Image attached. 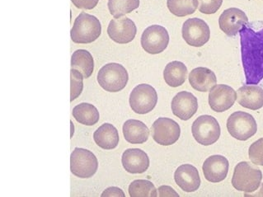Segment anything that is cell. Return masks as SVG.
Returning a JSON list of instances; mask_svg holds the SVG:
<instances>
[{
    "label": "cell",
    "mask_w": 263,
    "mask_h": 197,
    "mask_svg": "<svg viewBox=\"0 0 263 197\" xmlns=\"http://www.w3.org/2000/svg\"><path fill=\"white\" fill-rule=\"evenodd\" d=\"M239 35L246 84L257 85L263 80V29L255 31L245 25Z\"/></svg>",
    "instance_id": "cell-1"
},
{
    "label": "cell",
    "mask_w": 263,
    "mask_h": 197,
    "mask_svg": "<svg viewBox=\"0 0 263 197\" xmlns=\"http://www.w3.org/2000/svg\"><path fill=\"white\" fill-rule=\"evenodd\" d=\"M102 33V25L98 17L82 12L70 31L72 41L78 44H89L95 42Z\"/></svg>",
    "instance_id": "cell-2"
},
{
    "label": "cell",
    "mask_w": 263,
    "mask_h": 197,
    "mask_svg": "<svg viewBox=\"0 0 263 197\" xmlns=\"http://www.w3.org/2000/svg\"><path fill=\"white\" fill-rule=\"evenodd\" d=\"M262 172L249 162H241L234 168L232 185L234 188L245 193L257 191L261 186Z\"/></svg>",
    "instance_id": "cell-3"
},
{
    "label": "cell",
    "mask_w": 263,
    "mask_h": 197,
    "mask_svg": "<svg viewBox=\"0 0 263 197\" xmlns=\"http://www.w3.org/2000/svg\"><path fill=\"white\" fill-rule=\"evenodd\" d=\"M128 80L127 70L120 64H107L98 71V84L107 92H120L126 86Z\"/></svg>",
    "instance_id": "cell-4"
},
{
    "label": "cell",
    "mask_w": 263,
    "mask_h": 197,
    "mask_svg": "<svg viewBox=\"0 0 263 197\" xmlns=\"http://www.w3.org/2000/svg\"><path fill=\"white\" fill-rule=\"evenodd\" d=\"M192 132L196 142L209 146L219 140L221 130L217 120L211 115H203L193 122Z\"/></svg>",
    "instance_id": "cell-5"
},
{
    "label": "cell",
    "mask_w": 263,
    "mask_h": 197,
    "mask_svg": "<svg viewBox=\"0 0 263 197\" xmlns=\"http://www.w3.org/2000/svg\"><path fill=\"white\" fill-rule=\"evenodd\" d=\"M228 131L238 141H248L257 131V125L253 115L245 111H236L227 121Z\"/></svg>",
    "instance_id": "cell-6"
},
{
    "label": "cell",
    "mask_w": 263,
    "mask_h": 197,
    "mask_svg": "<svg viewBox=\"0 0 263 197\" xmlns=\"http://www.w3.org/2000/svg\"><path fill=\"white\" fill-rule=\"evenodd\" d=\"M98 168L96 156L88 149L76 148L70 156V170L80 179L92 178Z\"/></svg>",
    "instance_id": "cell-7"
},
{
    "label": "cell",
    "mask_w": 263,
    "mask_h": 197,
    "mask_svg": "<svg viewBox=\"0 0 263 197\" xmlns=\"http://www.w3.org/2000/svg\"><path fill=\"white\" fill-rule=\"evenodd\" d=\"M129 106L137 114L144 115L155 109L158 103V94L149 84H139L129 95Z\"/></svg>",
    "instance_id": "cell-8"
},
{
    "label": "cell",
    "mask_w": 263,
    "mask_h": 197,
    "mask_svg": "<svg viewBox=\"0 0 263 197\" xmlns=\"http://www.w3.org/2000/svg\"><path fill=\"white\" fill-rule=\"evenodd\" d=\"M151 134L155 142L163 146L174 145L181 134V128L178 122L167 117L157 119L151 127Z\"/></svg>",
    "instance_id": "cell-9"
},
{
    "label": "cell",
    "mask_w": 263,
    "mask_h": 197,
    "mask_svg": "<svg viewBox=\"0 0 263 197\" xmlns=\"http://www.w3.org/2000/svg\"><path fill=\"white\" fill-rule=\"evenodd\" d=\"M182 37L189 46L201 47L209 42L211 30L204 20L197 17L189 18L183 23Z\"/></svg>",
    "instance_id": "cell-10"
},
{
    "label": "cell",
    "mask_w": 263,
    "mask_h": 197,
    "mask_svg": "<svg viewBox=\"0 0 263 197\" xmlns=\"http://www.w3.org/2000/svg\"><path fill=\"white\" fill-rule=\"evenodd\" d=\"M170 43V35L164 27L152 25L144 30L141 36V46L151 55L163 52Z\"/></svg>",
    "instance_id": "cell-11"
},
{
    "label": "cell",
    "mask_w": 263,
    "mask_h": 197,
    "mask_svg": "<svg viewBox=\"0 0 263 197\" xmlns=\"http://www.w3.org/2000/svg\"><path fill=\"white\" fill-rule=\"evenodd\" d=\"M137 28L132 19L126 17L114 18L109 23L107 34L113 42L127 44L136 37Z\"/></svg>",
    "instance_id": "cell-12"
},
{
    "label": "cell",
    "mask_w": 263,
    "mask_h": 197,
    "mask_svg": "<svg viewBox=\"0 0 263 197\" xmlns=\"http://www.w3.org/2000/svg\"><path fill=\"white\" fill-rule=\"evenodd\" d=\"M237 100V92L226 84H216L209 93V105L215 112L230 109Z\"/></svg>",
    "instance_id": "cell-13"
},
{
    "label": "cell",
    "mask_w": 263,
    "mask_h": 197,
    "mask_svg": "<svg viewBox=\"0 0 263 197\" xmlns=\"http://www.w3.org/2000/svg\"><path fill=\"white\" fill-rule=\"evenodd\" d=\"M249 18L246 13L237 8H230L223 11L219 18V28L229 36H236L246 25Z\"/></svg>",
    "instance_id": "cell-14"
},
{
    "label": "cell",
    "mask_w": 263,
    "mask_h": 197,
    "mask_svg": "<svg viewBox=\"0 0 263 197\" xmlns=\"http://www.w3.org/2000/svg\"><path fill=\"white\" fill-rule=\"evenodd\" d=\"M171 107L174 115L182 121H187L196 113L198 102L192 92L182 91L173 98Z\"/></svg>",
    "instance_id": "cell-15"
},
{
    "label": "cell",
    "mask_w": 263,
    "mask_h": 197,
    "mask_svg": "<svg viewBox=\"0 0 263 197\" xmlns=\"http://www.w3.org/2000/svg\"><path fill=\"white\" fill-rule=\"evenodd\" d=\"M230 164L226 157L212 155L203 164V173L205 179L211 183H218L224 180L229 172Z\"/></svg>",
    "instance_id": "cell-16"
},
{
    "label": "cell",
    "mask_w": 263,
    "mask_h": 197,
    "mask_svg": "<svg viewBox=\"0 0 263 197\" xmlns=\"http://www.w3.org/2000/svg\"><path fill=\"white\" fill-rule=\"evenodd\" d=\"M121 163L126 172L132 174L144 173L149 167L147 153L140 149H128L124 152Z\"/></svg>",
    "instance_id": "cell-17"
},
{
    "label": "cell",
    "mask_w": 263,
    "mask_h": 197,
    "mask_svg": "<svg viewBox=\"0 0 263 197\" xmlns=\"http://www.w3.org/2000/svg\"><path fill=\"white\" fill-rule=\"evenodd\" d=\"M174 180L178 187L186 192L197 191L201 183L198 170L191 164L178 167L174 173Z\"/></svg>",
    "instance_id": "cell-18"
},
{
    "label": "cell",
    "mask_w": 263,
    "mask_h": 197,
    "mask_svg": "<svg viewBox=\"0 0 263 197\" xmlns=\"http://www.w3.org/2000/svg\"><path fill=\"white\" fill-rule=\"evenodd\" d=\"M238 104L248 109H261L263 107V89L258 86H242L237 91Z\"/></svg>",
    "instance_id": "cell-19"
},
{
    "label": "cell",
    "mask_w": 263,
    "mask_h": 197,
    "mask_svg": "<svg viewBox=\"0 0 263 197\" xmlns=\"http://www.w3.org/2000/svg\"><path fill=\"white\" fill-rule=\"evenodd\" d=\"M189 83L195 90L205 92L217 84V78L212 70L205 67L192 69L189 74Z\"/></svg>",
    "instance_id": "cell-20"
},
{
    "label": "cell",
    "mask_w": 263,
    "mask_h": 197,
    "mask_svg": "<svg viewBox=\"0 0 263 197\" xmlns=\"http://www.w3.org/2000/svg\"><path fill=\"white\" fill-rule=\"evenodd\" d=\"M124 137L125 141L133 145H140L148 141L149 130L148 126L138 120H128L124 123Z\"/></svg>",
    "instance_id": "cell-21"
},
{
    "label": "cell",
    "mask_w": 263,
    "mask_h": 197,
    "mask_svg": "<svg viewBox=\"0 0 263 197\" xmlns=\"http://www.w3.org/2000/svg\"><path fill=\"white\" fill-rule=\"evenodd\" d=\"M94 141L103 149L111 150L117 148L119 143V134L115 126L105 123L93 134Z\"/></svg>",
    "instance_id": "cell-22"
},
{
    "label": "cell",
    "mask_w": 263,
    "mask_h": 197,
    "mask_svg": "<svg viewBox=\"0 0 263 197\" xmlns=\"http://www.w3.org/2000/svg\"><path fill=\"white\" fill-rule=\"evenodd\" d=\"M187 76V68L181 61H172L166 65L163 78L166 84L173 88L182 86Z\"/></svg>",
    "instance_id": "cell-23"
},
{
    "label": "cell",
    "mask_w": 263,
    "mask_h": 197,
    "mask_svg": "<svg viewBox=\"0 0 263 197\" xmlns=\"http://www.w3.org/2000/svg\"><path fill=\"white\" fill-rule=\"evenodd\" d=\"M71 69H76L84 78H89L94 69V61L91 53L86 50H77L71 57Z\"/></svg>",
    "instance_id": "cell-24"
},
{
    "label": "cell",
    "mask_w": 263,
    "mask_h": 197,
    "mask_svg": "<svg viewBox=\"0 0 263 197\" xmlns=\"http://www.w3.org/2000/svg\"><path fill=\"white\" fill-rule=\"evenodd\" d=\"M73 116L80 124L94 126L99 121V112L95 106L90 103H83L73 107Z\"/></svg>",
    "instance_id": "cell-25"
},
{
    "label": "cell",
    "mask_w": 263,
    "mask_h": 197,
    "mask_svg": "<svg viewBox=\"0 0 263 197\" xmlns=\"http://www.w3.org/2000/svg\"><path fill=\"white\" fill-rule=\"evenodd\" d=\"M167 6L171 13L177 17L193 14L199 7L198 0H167Z\"/></svg>",
    "instance_id": "cell-26"
},
{
    "label": "cell",
    "mask_w": 263,
    "mask_h": 197,
    "mask_svg": "<svg viewBox=\"0 0 263 197\" xmlns=\"http://www.w3.org/2000/svg\"><path fill=\"white\" fill-rule=\"evenodd\" d=\"M107 6L113 17L118 18L138 9L140 0H108Z\"/></svg>",
    "instance_id": "cell-27"
},
{
    "label": "cell",
    "mask_w": 263,
    "mask_h": 197,
    "mask_svg": "<svg viewBox=\"0 0 263 197\" xmlns=\"http://www.w3.org/2000/svg\"><path fill=\"white\" fill-rule=\"evenodd\" d=\"M129 195L132 197L158 196L155 185L148 180H136L129 186Z\"/></svg>",
    "instance_id": "cell-28"
},
{
    "label": "cell",
    "mask_w": 263,
    "mask_h": 197,
    "mask_svg": "<svg viewBox=\"0 0 263 197\" xmlns=\"http://www.w3.org/2000/svg\"><path fill=\"white\" fill-rule=\"evenodd\" d=\"M70 102H73L84 89V76L76 69H71L70 71Z\"/></svg>",
    "instance_id": "cell-29"
},
{
    "label": "cell",
    "mask_w": 263,
    "mask_h": 197,
    "mask_svg": "<svg viewBox=\"0 0 263 197\" xmlns=\"http://www.w3.org/2000/svg\"><path fill=\"white\" fill-rule=\"evenodd\" d=\"M249 159L255 165L263 166V138L251 145L249 150Z\"/></svg>",
    "instance_id": "cell-30"
},
{
    "label": "cell",
    "mask_w": 263,
    "mask_h": 197,
    "mask_svg": "<svg viewBox=\"0 0 263 197\" xmlns=\"http://www.w3.org/2000/svg\"><path fill=\"white\" fill-rule=\"evenodd\" d=\"M200 2L199 5V11L204 14H213L216 13L222 4L223 0H198Z\"/></svg>",
    "instance_id": "cell-31"
},
{
    "label": "cell",
    "mask_w": 263,
    "mask_h": 197,
    "mask_svg": "<svg viewBox=\"0 0 263 197\" xmlns=\"http://www.w3.org/2000/svg\"><path fill=\"white\" fill-rule=\"evenodd\" d=\"M74 6L80 9H92L98 5L99 0H71Z\"/></svg>",
    "instance_id": "cell-32"
},
{
    "label": "cell",
    "mask_w": 263,
    "mask_h": 197,
    "mask_svg": "<svg viewBox=\"0 0 263 197\" xmlns=\"http://www.w3.org/2000/svg\"><path fill=\"white\" fill-rule=\"evenodd\" d=\"M102 196H125V193L118 187H109L106 189L102 194Z\"/></svg>",
    "instance_id": "cell-33"
},
{
    "label": "cell",
    "mask_w": 263,
    "mask_h": 197,
    "mask_svg": "<svg viewBox=\"0 0 263 197\" xmlns=\"http://www.w3.org/2000/svg\"><path fill=\"white\" fill-rule=\"evenodd\" d=\"M159 196H179L178 193L174 189L168 186H161L158 189Z\"/></svg>",
    "instance_id": "cell-34"
}]
</instances>
